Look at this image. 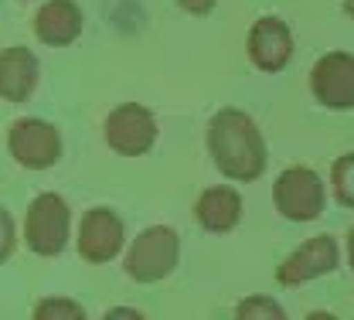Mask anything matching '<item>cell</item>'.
<instances>
[{"label": "cell", "mask_w": 354, "mask_h": 320, "mask_svg": "<svg viewBox=\"0 0 354 320\" xmlns=\"http://www.w3.org/2000/svg\"><path fill=\"white\" fill-rule=\"evenodd\" d=\"M7 153L28 171H48L62 157V133L44 120H17L7 130Z\"/></svg>", "instance_id": "8992f818"}, {"label": "cell", "mask_w": 354, "mask_h": 320, "mask_svg": "<svg viewBox=\"0 0 354 320\" xmlns=\"http://www.w3.org/2000/svg\"><path fill=\"white\" fill-rule=\"evenodd\" d=\"M235 317H239V320H259V317L283 320V317H286V310H283L272 297H245V300L239 303Z\"/></svg>", "instance_id": "2e32d148"}, {"label": "cell", "mask_w": 354, "mask_h": 320, "mask_svg": "<svg viewBox=\"0 0 354 320\" xmlns=\"http://www.w3.org/2000/svg\"><path fill=\"white\" fill-rule=\"evenodd\" d=\"M245 51H249V62L259 72H283L290 65V58H293V31H290V24L279 21V17H259L249 28Z\"/></svg>", "instance_id": "30bf717a"}, {"label": "cell", "mask_w": 354, "mask_h": 320, "mask_svg": "<svg viewBox=\"0 0 354 320\" xmlns=\"http://www.w3.org/2000/svg\"><path fill=\"white\" fill-rule=\"evenodd\" d=\"M341 266V249H337V238L334 235H313L307 242L297 245V252L276 270V283L286 286V290H297L317 276L334 273Z\"/></svg>", "instance_id": "52a82bcc"}, {"label": "cell", "mask_w": 354, "mask_h": 320, "mask_svg": "<svg viewBox=\"0 0 354 320\" xmlns=\"http://www.w3.org/2000/svg\"><path fill=\"white\" fill-rule=\"evenodd\" d=\"M68 229H72V211L68 201L58 198L55 191H41L24 215V242L35 256H58L68 245Z\"/></svg>", "instance_id": "3957f363"}, {"label": "cell", "mask_w": 354, "mask_h": 320, "mask_svg": "<svg viewBox=\"0 0 354 320\" xmlns=\"http://www.w3.org/2000/svg\"><path fill=\"white\" fill-rule=\"evenodd\" d=\"M35 35L44 45L65 48L82 35V10L75 0H48L35 14Z\"/></svg>", "instance_id": "4fadbf2b"}, {"label": "cell", "mask_w": 354, "mask_h": 320, "mask_svg": "<svg viewBox=\"0 0 354 320\" xmlns=\"http://www.w3.org/2000/svg\"><path fill=\"white\" fill-rule=\"evenodd\" d=\"M330 187L337 205L354 208V153H344L330 164Z\"/></svg>", "instance_id": "5bb4252c"}, {"label": "cell", "mask_w": 354, "mask_h": 320, "mask_svg": "<svg viewBox=\"0 0 354 320\" xmlns=\"http://www.w3.org/2000/svg\"><path fill=\"white\" fill-rule=\"evenodd\" d=\"M194 218H198L201 229L212 232V235L232 232L239 225V218H242V194L235 187H225V184L205 187L198 194V201H194Z\"/></svg>", "instance_id": "7c38bea8"}, {"label": "cell", "mask_w": 354, "mask_h": 320, "mask_svg": "<svg viewBox=\"0 0 354 320\" xmlns=\"http://www.w3.org/2000/svg\"><path fill=\"white\" fill-rule=\"evenodd\" d=\"M348 266H351V273H354V229L348 232Z\"/></svg>", "instance_id": "ac0fdd59"}, {"label": "cell", "mask_w": 354, "mask_h": 320, "mask_svg": "<svg viewBox=\"0 0 354 320\" xmlns=\"http://www.w3.org/2000/svg\"><path fill=\"white\" fill-rule=\"evenodd\" d=\"M180 263V238L171 225H153L140 232L127 249L123 270L136 283H160L177 270Z\"/></svg>", "instance_id": "7a4b0ae2"}, {"label": "cell", "mask_w": 354, "mask_h": 320, "mask_svg": "<svg viewBox=\"0 0 354 320\" xmlns=\"http://www.w3.org/2000/svg\"><path fill=\"white\" fill-rule=\"evenodd\" d=\"M187 14H194V17H205V14H212L215 10V0H177Z\"/></svg>", "instance_id": "e0dca14e"}, {"label": "cell", "mask_w": 354, "mask_h": 320, "mask_svg": "<svg viewBox=\"0 0 354 320\" xmlns=\"http://www.w3.org/2000/svg\"><path fill=\"white\" fill-rule=\"evenodd\" d=\"M106 143L120 157H143L157 143V120L147 106L123 102L106 116Z\"/></svg>", "instance_id": "5b68a950"}, {"label": "cell", "mask_w": 354, "mask_h": 320, "mask_svg": "<svg viewBox=\"0 0 354 320\" xmlns=\"http://www.w3.org/2000/svg\"><path fill=\"white\" fill-rule=\"evenodd\" d=\"M344 14H348V17L354 21V0H344Z\"/></svg>", "instance_id": "d6986e66"}, {"label": "cell", "mask_w": 354, "mask_h": 320, "mask_svg": "<svg viewBox=\"0 0 354 320\" xmlns=\"http://www.w3.org/2000/svg\"><path fill=\"white\" fill-rule=\"evenodd\" d=\"M313 99L327 109H354V55L327 51L310 72Z\"/></svg>", "instance_id": "ba28073f"}, {"label": "cell", "mask_w": 354, "mask_h": 320, "mask_svg": "<svg viewBox=\"0 0 354 320\" xmlns=\"http://www.w3.org/2000/svg\"><path fill=\"white\" fill-rule=\"evenodd\" d=\"M86 310L68 297H44L35 307V320H82Z\"/></svg>", "instance_id": "9a60e30c"}, {"label": "cell", "mask_w": 354, "mask_h": 320, "mask_svg": "<svg viewBox=\"0 0 354 320\" xmlns=\"http://www.w3.org/2000/svg\"><path fill=\"white\" fill-rule=\"evenodd\" d=\"M38 89V58L24 45L0 51V95L7 102H28Z\"/></svg>", "instance_id": "8fae6325"}, {"label": "cell", "mask_w": 354, "mask_h": 320, "mask_svg": "<svg viewBox=\"0 0 354 320\" xmlns=\"http://www.w3.org/2000/svg\"><path fill=\"white\" fill-rule=\"evenodd\" d=\"M208 153L218 167V174L232 181H259L266 171V140L256 120L242 109H218L208 123Z\"/></svg>", "instance_id": "6da1fadb"}, {"label": "cell", "mask_w": 354, "mask_h": 320, "mask_svg": "<svg viewBox=\"0 0 354 320\" xmlns=\"http://www.w3.org/2000/svg\"><path fill=\"white\" fill-rule=\"evenodd\" d=\"M272 205L286 222H313V218H320V211L327 205L324 181L317 178V171H310L304 164L286 167L272 184Z\"/></svg>", "instance_id": "277c9868"}, {"label": "cell", "mask_w": 354, "mask_h": 320, "mask_svg": "<svg viewBox=\"0 0 354 320\" xmlns=\"http://www.w3.org/2000/svg\"><path fill=\"white\" fill-rule=\"evenodd\" d=\"M123 238H127V225L113 208H88L79 225V256L92 266L113 263L123 252Z\"/></svg>", "instance_id": "9c48e42d"}]
</instances>
